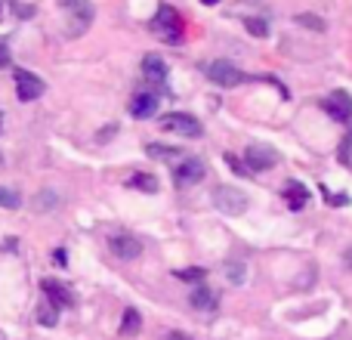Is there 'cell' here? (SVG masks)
I'll return each mask as SVG.
<instances>
[{
  "label": "cell",
  "mask_w": 352,
  "mask_h": 340,
  "mask_svg": "<svg viewBox=\"0 0 352 340\" xmlns=\"http://www.w3.org/2000/svg\"><path fill=\"white\" fill-rule=\"evenodd\" d=\"M127 186H130V189H140V192H148V195L158 192V180H155L152 173H133Z\"/></svg>",
  "instance_id": "obj_17"
},
{
  "label": "cell",
  "mask_w": 352,
  "mask_h": 340,
  "mask_svg": "<svg viewBox=\"0 0 352 340\" xmlns=\"http://www.w3.org/2000/svg\"><path fill=\"white\" fill-rule=\"evenodd\" d=\"M201 3H207V6H213V3H219V0H201Z\"/></svg>",
  "instance_id": "obj_30"
},
{
  "label": "cell",
  "mask_w": 352,
  "mask_h": 340,
  "mask_svg": "<svg viewBox=\"0 0 352 340\" xmlns=\"http://www.w3.org/2000/svg\"><path fill=\"white\" fill-rule=\"evenodd\" d=\"M349 155H352V134L343 140V146H340V161L343 164H349Z\"/></svg>",
  "instance_id": "obj_26"
},
{
  "label": "cell",
  "mask_w": 352,
  "mask_h": 340,
  "mask_svg": "<svg viewBox=\"0 0 352 340\" xmlns=\"http://www.w3.org/2000/svg\"><path fill=\"white\" fill-rule=\"evenodd\" d=\"M204 74L219 87H238V84L248 81L241 68L232 65V62H226V59H217V62H210V65H204Z\"/></svg>",
  "instance_id": "obj_3"
},
{
  "label": "cell",
  "mask_w": 352,
  "mask_h": 340,
  "mask_svg": "<svg viewBox=\"0 0 352 340\" xmlns=\"http://www.w3.org/2000/svg\"><path fill=\"white\" fill-rule=\"evenodd\" d=\"M226 164H229L232 170H235V173H238V176H248V173H250V170H248V167H244V164H241V161H238V158H235V155H226Z\"/></svg>",
  "instance_id": "obj_25"
},
{
  "label": "cell",
  "mask_w": 352,
  "mask_h": 340,
  "mask_svg": "<svg viewBox=\"0 0 352 340\" xmlns=\"http://www.w3.org/2000/svg\"><path fill=\"white\" fill-rule=\"evenodd\" d=\"M3 65H10V50L0 43V68H3Z\"/></svg>",
  "instance_id": "obj_27"
},
{
  "label": "cell",
  "mask_w": 352,
  "mask_h": 340,
  "mask_svg": "<svg viewBox=\"0 0 352 340\" xmlns=\"http://www.w3.org/2000/svg\"><path fill=\"white\" fill-rule=\"evenodd\" d=\"M164 340H192V337L182 334V331H170V334H164Z\"/></svg>",
  "instance_id": "obj_28"
},
{
  "label": "cell",
  "mask_w": 352,
  "mask_h": 340,
  "mask_svg": "<svg viewBox=\"0 0 352 340\" xmlns=\"http://www.w3.org/2000/svg\"><path fill=\"white\" fill-rule=\"evenodd\" d=\"M146 152L152 155V158H179V149H164V146H146Z\"/></svg>",
  "instance_id": "obj_19"
},
{
  "label": "cell",
  "mask_w": 352,
  "mask_h": 340,
  "mask_svg": "<svg viewBox=\"0 0 352 340\" xmlns=\"http://www.w3.org/2000/svg\"><path fill=\"white\" fill-rule=\"evenodd\" d=\"M213 204H217V211L229 213V217H241L248 211V195L235 186H219L213 189Z\"/></svg>",
  "instance_id": "obj_2"
},
{
  "label": "cell",
  "mask_w": 352,
  "mask_h": 340,
  "mask_svg": "<svg viewBox=\"0 0 352 340\" xmlns=\"http://www.w3.org/2000/svg\"><path fill=\"white\" fill-rule=\"evenodd\" d=\"M109 244L115 251V257H121V260H136L142 254V242L133 235H111Z\"/></svg>",
  "instance_id": "obj_10"
},
{
  "label": "cell",
  "mask_w": 352,
  "mask_h": 340,
  "mask_svg": "<svg viewBox=\"0 0 352 340\" xmlns=\"http://www.w3.org/2000/svg\"><path fill=\"white\" fill-rule=\"evenodd\" d=\"M176 279H182V281H198L201 285V279H204V269H179V273H173Z\"/></svg>",
  "instance_id": "obj_22"
},
{
  "label": "cell",
  "mask_w": 352,
  "mask_h": 340,
  "mask_svg": "<svg viewBox=\"0 0 352 340\" xmlns=\"http://www.w3.org/2000/svg\"><path fill=\"white\" fill-rule=\"evenodd\" d=\"M142 74H146L152 84H164V81H167L164 59H161V56H146V59H142Z\"/></svg>",
  "instance_id": "obj_13"
},
{
  "label": "cell",
  "mask_w": 352,
  "mask_h": 340,
  "mask_svg": "<svg viewBox=\"0 0 352 340\" xmlns=\"http://www.w3.org/2000/svg\"><path fill=\"white\" fill-rule=\"evenodd\" d=\"M41 288H43V294H47V297L53 300V306H56V310H68V306L74 304L72 291H68V288L62 285V281H50V279H47Z\"/></svg>",
  "instance_id": "obj_12"
},
{
  "label": "cell",
  "mask_w": 352,
  "mask_h": 340,
  "mask_svg": "<svg viewBox=\"0 0 352 340\" xmlns=\"http://www.w3.org/2000/svg\"><path fill=\"white\" fill-rule=\"evenodd\" d=\"M68 16V34H84L93 22V3L90 0H59Z\"/></svg>",
  "instance_id": "obj_1"
},
{
  "label": "cell",
  "mask_w": 352,
  "mask_h": 340,
  "mask_svg": "<svg viewBox=\"0 0 352 340\" xmlns=\"http://www.w3.org/2000/svg\"><path fill=\"white\" fill-rule=\"evenodd\" d=\"M204 173H207L204 161H201V158H186L182 164H176V170H173V182H176L179 189H186V186H195V182L204 180Z\"/></svg>",
  "instance_id": "obj_7"
},
{
  "label": "cell",
  "mask_w": 352,
  "mask_h": 340,
  "mask_svg": "<svg viewBox=\"0 0 352 340\" xmlns=\"http://www.w3.org/2000/svg\"><path fill=\"white\" fill-rule=\"evenodd\" d=\"M161 130H170V134H179V136H201V124L192 115H186V111L164 115L161 118Z\"/></svg>",
  "instance_id": "obj_6"
},
{
  "label": "cell",
  "mask_w": 352,
  "mask_h": 340,
  "mask_svg": "<svg viewBox=\"0 0 352 340\" xmlns=\"http://www.w3.org/2000/svg\"><path fill=\"white\" fill-rule=\"evenodd\" d=\"M152 31H158V34H164L167 43H182V28H179V12L170 10V6H161L158 16H155L152 22Z\"/></svg>",
  "instance_id": "obj_4"
},
{
  "label": "cell",
  "mask_w": 352,
  "mask_h": 340,
  "mask_svg": "<svg viewBox=\"0 0 352 340\" xmlns=\"http://www.w3.org/2000/svg\"><path fill=\"white\" fill-rule=\"evenodd\" d=\"M155 111H158V93H152V90H146V93H136L133 96V103H130V115L133 118H152Z\"/></svg>",
  "instance_id": "obj_11"
},
{
  "label": "cell",
  "mask_w": 352,
  "mask_h": 340,
  "mask_svg": "<svg viewBox=\"0 0 352 340\" xmlns=\"http://www.w3.org/2000/svg\"><path fill=\"white\" fill-rule=\"evenodd\" d=\"M142 331V316L140 310H124V319H121V337H136Z\"/></svg>",
  "instance_id": "obj_15"
},
{
  "label": "cell",
  "mask_w": 352,
  "mask_h": 340,
  "mask_svg": "<svg viewBox=\"0 0 352 340\" xmlns=\"http://www.w3.org/2000/svg\"><path fill=\"white\" fill-rule=\"evenodd\" d=\"M322 105H324V111H328L334 121H343V124L352 121V96L346 90H334Z\"/></svg>",
  "instance_id": "obj_9"
},
{
  "label": "cell",
  "mask_w": 352,
  "mask_h": 340,
  "mask_svg": "<svg viewBox=\"0 0 352 340\" xmlns=\"http://www.w3.org/2000/svg\"><path fill=\"white\" fill-rule=\"evenodd\" d=\"M285 198H287V204H291V211H300V207L309 201V192H306L303 182H287V186H285Z\"/></svg>",
  "instance_id": "obj_16"
},
{
  "label": "cell",
  "mask_w": 352,
  "mask_h": 340,
  "mask_svg": "<svg viewBox=\"0 0 352 340\" xmlns=\"http://www.w3.org/2000/svg\"><path fill=\"white\" fill-rule=\"evenodd\" d=\"M346 263H349V266H352V248L346 251Z\"/></svg>",
  "instance_id": "obj_29"
},
{
  "label": "cell",
  "mask_w": 352,
  "mask_h": 340,
  "mask_svg": "<svg viewBox=\"0 0 352 340\" xmlns=\"http://www.w3.org/2000/svg\"><path fill=\"white\" fill-rule=\"evenodd\" d=\"M43 90H47V84H43L37 74L16 72V96L22 99V103H34V99H41Z\"/></svg>",
  "instance_id": "obj_8"
},
{
  "label": "cell",
  "mask_w": 352,
  "mask_h": 340,
  "mask_svg": "<svg viewBox=\"0 0 352 340\" xmlns=\"http://www.w3.org/2000/svg\"><path fill=\"white\" fill-rule=\"evenodd\" d=\"M226 269H229V279L235 281V285H241V281H244V263L241 260H232Z\"/></svg>",
  "instance_id": "obj_21"
},
{
  "label": "cell",
  "mask_w": 352,
  "mask_h": 340,
  "mask_svg": "<svg viewBox=\"0 0 352 340\" xmlns=\"http://www.w3.org/2000/svg\"><path fill=\"white\" fill-rule=\"evenodd\" d=\"M19 204H22V195H19L16 189H10V186H0V207H6V211H16Z\"/></svg>",
  "instance_id": "obj_18"
},
{
  "label": "cell",
  "mask_w": 352,
  "mask_h": 340,
  "mask_svg": "<svg viewBox=\"0 0 352 340\" xmlns=\"http://www.w3.org/2000/svg\"><path fill=\"white\" fill-rule=\"evenodd\" d=\"M192 306L195 310H201V312H217V294L210 291V288H204V285H195V291H192Z\"/></svg>",
  "instance_id": "obj_14"
},
{
  "label": "cell",
  "mask_w": 352,
  "mask_h": 340,
  "mask_svg": "<svg viewBox=\"0 0 352 340\" xmlns=\"http://www.w3.org/2000/svg\"><path fill=\"white\" fill-rule=\"evenodd\" d=\"M297 22H300V25H306V28H312V31H324V22H322V19H316L312 12H300Z\"/></svg>",
  "instance_id": "obj_20"
},
{
  "label": "cell",
  "mask_w": 352,
  "mask_h": 340,
  "mask_svg": "<svg viewBox=\"0 0 352 340\" xmlns=\"http://www.w3.org/2000/svg\"><path fill=\"white\" fill-rule=\"evenodd\" d=\"M37 319H41V325H56V322H59L56 306H53V310H50V306H41V316H37Z\"/></svg>",
  "instance_id": "obj_24"
},
{
  "label": "cell",
  "mask_w": 352,
  "mask_h": 340,
  "mask_svg": "<svg viewBox=\"0 0 352 340\" xmlns=\"http://www.w3.org/2000/svg\"><path fill=\"white\" fill-rule=\"evenodd\" d=\"M248 31H250V34H256V37H266L269 34V25L263 22V19H248Z\"/></svg>",
  "instance_id": "obj_23"
},
{
  "label": "cell",
  "mask_w": 352,
  "mask_h": 340,
  "mask_svg": "<svg viewBox=\"0 0 352 340\" xmlns=\"http://www.w3.org/2000/svg\"><path fill=\"white\" fill-rule=\"evenodd\" d=\"M281 161V155L275 152L272 146H266V142H250L248 152H244V164L248 170H269L275 167Z\"/></svg>",
  "instance_id": "obj_5"
}]
</instances>
